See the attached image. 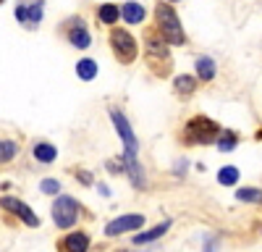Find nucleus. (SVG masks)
I'll use <instances>...</instances> for the list:
<instances>
[{
  "mask_svg": "<svg viewBox=\"0 0 262 252\" xmlns=\"http://www.w3.org/2000/svg\"><path fill=\"white\" fill-rule=\"evenodd\" d=\"M39 189H42V195H58L60 192V181L58 179H42Z\"/></svg>",
  "mask_w": 262,
  "mask_h": 252,
  "instance_id": "nucleus-20",
  "label": "nucleus"
},
{
  "mask_svg": "<svg viewBox=\"0 0 262 252\" xmlns=\"http://www.w3.org/2000/svg\"><path fill=\"white\" fill-rule=\"evenodd\" d=\"M18 155V142L13 139H0V163H8Z\"/></svg>",
  "mask_w": 262,
  "mask_h": 252,
  "instance_id": "nucleus-17",
  "label": "nucleus"
},
{
  "mask_svg": "<svg viewBox=\"0 0 262 252\" xmlns=\"http://www.w3.org/2000/svg\"><path fill=\"white\" fill-rule=\"evenodd\" d=\"M221 134V126H217L212 118H205V116H196L186 123V142H194V144H210L217 139Z\"/></svg>",
  "mask_w": 262,
  "mask_h": 252,
  "instance_id": "nucleus-3",
  "label": "nucleus"
},
{
  "mask_svg": "<svg viewBox=\"0 0 262 252\" xmlns=\"http://www.w3.org/2000/svg\"><path fill=\"white\" fill-rule=\"evenodd\" d=\"M32 153H34V158H37L39 163H53V160L58 158V147L50 144V142H37Z\"/></svg>",
  "mask_w": 262,
  "mask_h": 252,
  "instance_id": "nucleus-13",
  "label": "nucleus"
},
{
  "mask_svg": "<svg viewBox=\"0 0 262 252\" xmlns=\"http://www.w3.org/2000/svg\"><path fill=\"white\" fill-rule=\"evenodd\" d=\"M60 249L63 252H86L90 249V234H84V231H71L69 237H63Z\"/></svg>",
  "mask_w": 262,
  "mask_h": 252,
  "instance_id": "nucleus-8",
  "label": "nucleus"
},
{
  "mask_svg": "<svg viewBox=\"0 0 262 252\" xmlns=\"http://www.w3.org/2000/svg\"><path fill=\"white\" fill-rule=\"evenodd\" d=\"M69 42H71L74 48H79V50H86V48H90L92 37H90V32H86L84 21H79L76 27H71V29H69Z\"/></svg>",
  "mask_w": 262,
  "mask_h": 252,
  "instance_id": "nucleus-9",
  "label": "nucleus"
},
{
  "mask_svg": "<svg viewBox=\"0 0 262 252\" xmlns=\"http://www.w3.org/2000/svg\"><path fill=\"white\" fill-rule=\"evenodd\" d=\"M170 218L168 221H163V223H158L155 228H149V231H142V234L139 237H134V244H149V242H155V239H160L163 234H165V231L170 228Z\"/></svg>",
  "mask_w": 262,
  "mask_h": 252,
  "instance_id": "nucleus-12",
  "label": "nucleus"
},
{
  "mask_svg": "<svg viewBox=\"0 0 262 252\" xmlns=\"http://www.w3.org/2000/svg\"><path fill=\"white\" fill-rule=\"evenodd\" d=\"M173 84H176V90H179L181 95H191L194 87H196V79L184 74V76H176V81H173Z\"/></svg>",
  "mask_w": 262,
  "mask_h": 252,
  "instance_id": "nucleus-19",
  "label": "nucleus"
},
{
  "mask_svg": "<svg viewBox=\"0 0 262 252\" xmlns=\"http://www.w3.org/2000/svg\"><path fill=\"white\" fill-rule=\"evenodd\" d=\"M111 45H113L116 58L123 63V66H128V63L137 58V53H139L137 39L131 37L126 29H113V32H111Z\"/></svg>",
  "mask_w": 262,
  "mask_h": 252,
  "instance_id": "nucleus-4",
  "label": "nucleus"
},
{
  "mask_svg": "<svg viewBox=\"0 0 262 252\" xmlns=\"http://www.w3.org/2000/svg\"><path fill=\"white\" fill-rule=\"evenodd\" d=\"M236 200H238V202H259V205H262V189L242 186V189H236Z\"/></svg>",
  "mask_w": 262,
  "mask_h": 252,
  "instance_id": "nucleus-16",
  "label": "nucleus"
},
{
  "mask_svg": "<svg viewBox=\"0 0 262 252\" xmlns=\"http://www.w3.org/2000/svg\"><path fill=\"white\" fill-rule=\"evenodd\" d=\"M144 226V216L142 213H126V216H118L113 218L111 223L105 226V237H121L126 231H137Z\"/></svg>",
  "mask_w": 262,
  "mask_h": 252,
  "instance_id": "nucleus-5",
  "label": "nucleus"
},
{
  "mask_svg": "<svg viewBox=\"0 0 262 252\" xmlns=\"http://www.w3.org/2000/svg\"><path fill=\"white\" fill-rule=\"evenodd\" d=\"M97 18L102 21V24H116V21L121 18V8L116 6V3H105V6H100V11H97Z\"/></svg>",
  "mask_w": 262,
  "mask_h": 252,
  "instance_id": "nucleus-15",
  "label": "nucleus"
},
{
  "mask_svg": "<svg viewBox=\"0 0 262 252\" xmlns=\"http://www.w3.org/2000/svg\"><path fill=\"white\" fill-rule=\"evenodd\" d=\"M81 218V205L69 197V195H58L53 200V221L58 228H71Z\"/></svg>",
  "mask_w": 262,
  "mask_h": 252,
  "instance_id": "nucleus-2",
  "label": "nucleus"
},
{
  "mask_svg": "<svg viewBox=\"0 0 262 252\" xmlns=\"http://www.w3.org/2000/svg\"><path fill=\"white\" fill-rule=\"evenodd\" d=\"M13 13H16V18H18L21 27L34 29L39 21H42V13H45V3H18Z\"/></svg>",
  "mask_w": 262,
  "mask_h": 252,
  "instance_id": "nucleus-7",
  "label": "nucleus"
},
{
  "mask_svg": "<svg viewBox=\"0 0 262 252\" xmlns=\"http://www.w3.org/2000/svg\"><path fill=\"white\" fill-rule=\"evenodd\" d=\"M217 147H221L223 153L233 150V147H236V137H233V134H228V137H221V139H217Z\"/></svg>",
  "mask_w": 262,
  "mask_h": 252,
  "instance_id": "nucleus-21",
  "label": "nucleus"
},
{
  "mask_svg": "<svg viewBox=\"0 0 262 252\" xmlns=\"http://www.w3.org/2000/svg\"><path fill=\"white\" fill-rule=\"evenodd\" d=\"M194 66H196V76H200L202 81H212V79H215V74H217L215 60H212L210 55H200Z\"/></svg>",
  "mask_w": 262,
  "mask_h": 252,
  "instance_id": "nucleus-11",
  "label": "nucleus"
},
{
  "mask_svg": "<svg viewBox=\"0 0 262 252\" xmlns=\"http://www.w3.org/2000/svg\"><path fill=\"white\" fill-rule=\"evenodd\" d=\"M76 76L84 79V81H92V79L97 76V63H95L92 58H81V60L76 63Z\"/></svg>",
  "mask_w": 262,
  "mask_h": 252,
  "instance_id": "nucleus-14",
  "label": "nucleus"
},
{
  "mask_svg": "<svg viewBox=\"0 0 262 252\" xmlns=\"http://www.w3.org/2000/svg\"><path fill=\"white\" fill-rule=\"evenodd\" d=\"M217 181H221L223 186L236 184V181H238V168H236V165H226V168H221V174H217Z\"/></svg>",
  "mask_w": 262,
  "mask_h": 252,
  "instance_id": "nucleus-18",
  "label": "nucleus"
},
{
  "mask_svg": "<svg viewBox=\"0 0 262 252\" xmlns=\"http://www.w3.org/2000/svg\"><path fill=\"white\" fill-rule=\"evenodd\" d=\"M155 18H158V32L163 34L165 42L170 45H184L186 42V34H184V27L179 21V13L170 3H158L155 6Z\"/></svg>",
  "mask_w": 262,
  "mask_h": 252,
  "instance_id": "nucleus-1",
  "label": "nucleus"
},
{
  "mask_svg": "<svg viewBox=\"0 0 262 252\" xmlns=\"http://www.w3.org/2000/svg\"><path fill=\"white\" fill-rule=\"evenodd\" d=\"M0 205H3L6 210H11L13 216H18V218L24 221L29 228H37V226H39V218L34 216V210H32L27 202H21V200H16V197L6 195V197H0Z\"/></svg>",
  "mask_w": 262,
  "mask_h": 252,
  "instance_id": "nucleus-6",
  "label": "nucleus"
},
{
  "mask_svg": "<svg viewBox=\"0 0 262 252\" xmlns=\"http://www.w3.org/2000/svg\"><path fill=\"white\" fill-rule=\"evenodd\" d=\"M79 176H81V181H84V184H92V179H90V174H86V171H81Z\"/></svg>",
  "mask_w": 262,
  "mask_h": 252,
  "instance_id": "nucleus-22",
  "label": "nucleus"
},
{
  "mask_svg": "<svg viewBox=\"0 0 262 252\" xmlns=\"http://www.w3.org/2000/svg\"><path fill=\"white\" fill-rule=\"evenodd\" d=\"M118 8H121V16L128 21V24H142L144 16H147V11H144L142 3H123Z\"/></svg>",
  "mask_w": 262,
  "mask_h": 252,
  "instance_id": "nucleus-10",
  "label": "nucleus"
}]
</instances>
